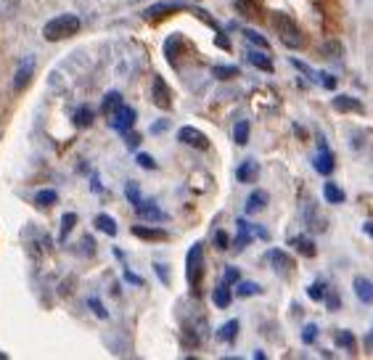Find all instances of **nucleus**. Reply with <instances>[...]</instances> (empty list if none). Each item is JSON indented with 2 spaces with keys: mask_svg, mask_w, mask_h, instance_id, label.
<instances>
[{
  "mask_svg": "<svg viewBox=\"0 0 373 360\" xmlns=\"http://www.w3.org/2000/svg\"><path fill=\"white\" fill-rule=\"evenodd\" d=\"M236 11L241 17L246 19H259L262 17V11H259V6H257L255 0H236Z\"/></svg>",
  "mask_w": 373,
  "mask_h": 360,
  "instance_id": "nucleus-18",
  "label": "nucleus"
},
{
  "mask_svg": "<svg viewBox=\"0 0 373 360\" xmlns=\"http://www.w3.org/2000/svg\"><path fill=\"white\" fill-rule=\"evenodd\" d=\"M291 244H294V246H297V249H299L305 257H315V252H318V249H315V244L307 239V236H294V239H291Z\"/></svg>",
  "mask_w": 373,
  "mask_h": 360,
  "instance_id": "nucleus-25",
  "label": "nucleus"
},
{
  "mask_svg": "<svg viewBox=\"0 0 373 360\" xmlns=\"http://www.w3.org/2000/svg\"><path fill=\"white\" fill-rule=\"evenodd\" d=\"M136 212L140 215V218H143V220H156V223L167 218V215H164L159 207H153L151 202H140V204L136 207Z\"/></svg>",
  "mask_w": 373,
  "mask_h": 360,
  "instance_id": "nucleus-14",
  "label": "nucleus"
},
{
  "mask_svg": "<svg viewBox=\"0 0 373 360\" xmlns=\"http://www.w3.org/2000/svg\"><path fill=\"white\" fill-rule=\"evenodd\" d=\"M334 165H337V162H334V154L326 149V143L321 140V151L312 159V167L321 172V175H331V172H334Z\"/></svg>",
  "mask_w": 373,
  "mask_h": 360,
  "instance_id": "nucleus-9",
  "label": "nucleus"
},
{
  "mask_svg": "<svg viewBox=\"0 0 373 360\" xmlns=\"http://www.w3.org/2000/svg\"><path fill=\"white\" fill-rule=\"evenodd\" d=\"M138 165L146 167V170H156V162H153L149 154H138Z\"/></svg>",
  "mask_w": 373,
  "mask_h": 360,
  "instance_id": "nucleus-40",
  "label": "nucleus"
},
{
  "mask_svg": "<svg viewBox=\"0 0 373 360\" xmlns=\"http://www.w3.org/2000/svg\"><path fill=\"white\" fill-rule=\"evenodd\" d=\"M212 74H215L217 80H233V77H238V67H215Z\"/></svg>",
  "mask_w": 373,
  "mask_h": 360,
  "instance_id": "nucleus-32",
  "label": "nucleus"
},
{
  "mask_svg": "<svg viewBox=\"0 0 373 360\" xmlns=\"http://www.w3.org/2000/svg\"><path fill=\"white\" fill-rule=\"evenodd\" d=\"M109 125L119 130V133H127L133 125H136V109H130V106H119L114 114H109Z\"/></svg>",
  "mask_w": 373,
  "mask_h": 360,
  "instance_id": "nucleus-5",
  "label": "nucleus"
},
{
  "mask_svg": "<svg viewBox=\"0 0 373 360\" xmlns=\"http://www.w3.org/2000/svg\"><path fill=\"white\" fill-rule=\"evenodd\" d=\"M178 140H180V143H186V146L199 149V151H206V149H209V138L204 136L202 130L191 127V125H186V127H180V130H178Z\"/></svg>",
  "mask_w": 373,
  "mask_h": 360,
  "instance_id": "nucleus-4",
  "label": "nucleus"
},
{
  "mask_svg": "<svg viewBox=\"0 0 373 360\" xmlns=\"http://www.w3.org/2000/svg\"><path fill=\"white\" fill-rule=\"evenodd\" d=\"M262 289L257 286V284H252V281H244V284H238L236 294L238 297H255V294H259Z\"/></svg>",
  "mask_w": 373,
  "mask_h": 360,
  "instance_id": "nucleus-33",
  "label": "nucleus"
},
{
  "mask_svg": "<svg viewBox=\"0 0 373 360\" xmlns=\"http://www.w3.org/2000/svg\"><path fill=\"white\" fill-rule=\"evenodd\" d=\"M153 268H156V273H159V278H162L164 284L170 281V275H167V268H164V265H153Z\"/></svg>",
  "mask_w": 373,
  "mask_h": 360,
  "instance_id": "nucleus-45",
  "label": "nucleus"
},
{
  "mask_svg": "<svg viewBox=\"0 0 373 360\" xmlns=\"http://www.w3.org/2000/svg\"><path fill=\"white\" fill-rule=\"evenodd\" d=\"M323 196H326L328 204H341V202L347 199V193H344L337 183H326V186H323Z\"/></svg>",
  "mask_w": 373,
  "mask_h": 360,
  "instance_id": "nucleus-19",
  "label": "nucleus"
},
{
  "mask_svg": "<svg viewBox=\"0 0 373 360\" xmlns=\"http://www.w3.org/2000/svg\"><path fill=\"white\" fill-rule=\"evenodd\" d=\"M246 59H249V64H255L257 69H262V72H273L270 56H265V53H259V51H249L246 53Z\"/></svg>",
  "mask_w": 373,
  "mask_h": 360,
  "instance_id": "nucleus-21",
  "label": "nucleus"
},
{
  "mask_svg": "<svg viewBox=\"0 0 373 360\" xmlns=\"http://www.w3.org/2000/svg\"><path fill=\"white\" fill-rule=\"evenodd\" d=\"M212 299H215V305H217V308H228V305L233 302V292H231V286L222 281L220 286L212 292Z\"/></svg>",
  "mask_w": 373,
  "mask_h": 360,
  "instance_id": "nucleus-16",
  "label": "nucleus"
},
{
  "mask_svg": "<svg viewBox=\"0 0 373 360\" xmlns=\"http://www.w3.org/2000/svg\"><path fill=\"white\" fill-rule=\"evenodd\" d=\"M334 342L339 344V347H344V350H350V352L355 355L357 339H355V334H352V331H344V328H341V331H337V334H334Z\"/></svg>",
  "mask_w": 373,
  "mask_h": 360,
  "instance_id": "nucleus-20",
  "label": "nucleus"
},
{
  "mask_svg": "<svg viewBox=\"0 0 373 360\" xmlns=\"http://www.w3.org/2000/svg\"><path fill=\"white\" fill-rule=\"evenodd\" d=\"M228 244H231V239H228V233H225V231H217V233H215V246L225 252V249H228Z\"/></svg>",
  "mask_w": 373,
  "mask_h": 360,
  "instance_id": "nucleus-38",
  "label": "nucleus"
},
{
  "mask_svg": "<svg viewBox=\"0 0 373 360\" xmlns=\"http://www.w3.org/2000/svg\"><path fill=\"white\" fill-rule=\"evenodd\" d=\"M133 236L143 241H167L170 233L162 231V228H149V225H133Z\"/></svg>",
  "mask_w": 373,
  "mask_h": 360,
  "instance_id": "nucleus-10",
  "label": "nucleus"
},
{
  "mask_svg": "<svg viewBox=\"0 0 373 360\" xmlns=\"http://www.w3.org/2000/svg\"><path fill=\"white\" fill-rule=\"evenodd\" d=\"M244 34H246V40H249V43H255V45H259V48H265V51L270 48V43H268L259 32H255V30H246Z\"/></svg>",
  "mask_w": 373,
  "mask_h": 360,
  "instance_id": "nucleus-36",
  "label": "nucleus"
},
{
  "mask_svg": "<svg viewBox=\"0 0 373 360\" xmlns=\"http://www.w3.org/2000/svg\"><path fill=\"white\" fill-rule=\"evenodd\" d=\"M125 278H127V281H133V284H138V286L143 284V278H138V275H133V273H125Z\"/></svg>",
  "mask_w": 373,
  "mask_h": 360,
  "instance_id": "nucleus-46",
  "label": "nucleus"
},
{
  "mask_svg": "<svg viewBox=\"0 0 373 360\" xmlns=\"http://www.w3.org/2000/svg\"><path fill=\"white\" fill-rule=\"evenodd\" d=\"M80 27H83L80 17H74V14H61V17L51 19V21L43 27V37H45L48 43H58V40H67L72 34H77Z\"/></svg>",
  "mask_w": 373,
  "mask_h": 360,
  "instance_id": "nucleus-2",
  "label": "nucleus"
},
{
  "mask_svg": "<svg viewBox=\"0 0 373 360\" xmlns=\"http://www.w3.org/2000/svg\"><path fill=\"white\" fill-rule=\"evenodd\" d=\"M119 106H122V96H119L117 90H111V93H106V98H103V106H101V112L109 117V114H114Z\"/></svg>",
  "mask_w": 373,
  "mask_h": 360,
  "instance_id": "nucleus-23",
  "label": "nucleus"
},
{
  "mask_svg": "<svg viewBox=\"0 0 373 360\" xmlns=\"http://www.w3.org/2000/svg\"><path fill=\"white\" fill-rule=\"evenodd\" d=\"M236 178L241 183H255L257 178H259V165L252 162V159H246V162L236 170Z\"/></svg>",
  "mask_w": 373,
  "mask_h": 360,
  "instance_id": "nucleus-12",
  "label": "nucleus"
},
{
  "mask_svg": "<svg viewBox=\"0 0 373 360\" xmlns=\"http://www.w3.org/2000/svg\"><path fill=\"white\" fill-rule=\"evenodd\" d=\"M151 101L156 103L159 109H170V106H172V93H170V85L164 83V77H153Z\"/></svg>",
  "mask_w": 373,
  "mask_h": 360,
  "instance_id": "nucleus-6",
  "label": "nucleus"
},
{
  "mask_svg": "<svg viewBox=\"0 0 373 360\" xmlns=\"http://www.w3.org/2000/svg\"><path fill=\"white\" fill-rule=\"evenodd\" d=\"M233 138H236L238 146H246L249 143V122H238L236 130H233Z\"/></svg>",
  "mask_w": 373,
  "mask_h": 360,
  "instance_id": "nucleus-30",
  "label": "nucleus"
},
{
  "mask_svg": "<svg viewBox=\"0 0 373 360\" xmlns=\"http://www.w3.org/2000/svg\"><path fill=\"white\" fill-rule=\"evenodd\" d=\"M352 289H355V294H357V299H360V302L373 305V281H368V278H360V275H357L355 284H352Z\"/></svg>",
  "mask_w": 373,
  "mask_h": 360,
  "instance_id": "nucleus-11",
  "label": "nucleus"
},
{
  "mask_svg": "<svg viewBox=\"0 0 373 360\" xmlns=\"http://www.w3.org/2000/svg\"><path fill=\"white\" fill-rule=\"evenodd\" d=\"M222 281H225L228 286H231V284H236V281H238V268H228V271H225V278H222Z\"/></svg>",
  "mask_w": 373,
  "mask_h": 360,
  "instance_id": "nucleus-41",
  "label": "nucleus"
},
{
  "mask_svg": "<svg viewBox=\"0 0 373 360\" xmlns=\"http://www.w3.org/2000/svg\"><path fill=\"white\" fill-rule=\"evenodd\" d=\"M178 8H183V6H172V3H159V6H151V8H146V11H143V17L149 19V21H156V19L167 17L170 11H178Z\"/></svg>",
  "mask_w": 373,
  "mask_h": 360,
  "instance_id": "nucleus-15",
  "label": "nucleus"
},
{
  "mask_svg": "<svg viewBox=\"0 0 373 360\" xmlns=\"http://www.w3.org/2000/svg\"><path fill=\"white\" fill-rule=\"evenodd\" d=\"M96 228L103 231V233H109V236H117V223H114V218H109V215H98V218H96Z\"/></svg>",
  "mask_w": 373,
  "mask_h": 360,
  "instance_id": "nucleus-29",
  "label": "nucleus"
},
{
  "mask_svg": "<svg viewBox=\"0 0 373 360\" xmlns=\"http://www.w3.org/2000/svg\"><path fill=\"white\" fill-rule=\"evenodd\" d=\"M318 339V326H305V331H302V342L310 344Z\"/></svg>",
  "mask_w": 373,
  "mask_h": 360,
  "instance_id": "nucleus-39",
  "label": "nucleus"
},
{
  "mask_svg": "<svg viewBox=\"0 0 373 360\" xmlns=\"http://www.w3.org/2000/svg\"><path fill=\"white\" fill-rule=\"evenodd\" d=\"M74 125H77V127H90V125H93V109H90V106H80V109L74 112Z\"/></svg>",
  "mask_w": 373,
  "mask_h": 360,
  "instance_id": "nucleus-27",
  "label": "nucleus"
},
{
  "mask_svg": "<svg viewBox=\"0 0 373 360\" xmlns=\"http://www.w3.org/2000/svg\"><path fill=\"white\" fill-rule=\"evenodd\" d=\"M323 299L328 302V308H331V310H339L341 308V297L337 292H331V289L326 292V297H323Z\"/></svg>",
  "mask_w": 373,
  "mask_h": 360,
  "instance_id": "nucleus-37",
  "label": "nucleus"
},
{
  "mask_svg": "<svg viewBox=\"0 0 373 360\" xmlns=\"http://www.w3.org/2000/svg\"><path fill=\"white\" fill-rule=\"evenodd\" d=\"M268 260H270V265L275 268V273H281V275L294 273V268H297V262L291 260V255L281 252V249H270V252H268Z\"/></svg>",
  "mask_w": 373,
  "mask_h": 360,
  "instance_id": "nucleus-7",
  "label": "nucleus"
},
{
  "mask_svg": "<svg viewBox=\"0 0 373 360\" xmlns=\"http://www.w3.org/2000/svg\"><path fill=\"white\" fill-rule=\"evenodd\" d=\"M217 45H220V48H225V51H231V43H228L225 37H217Z\"/></svg>",
  "mask_w": 373,
  "mask_h": 360,
  "instance_id": "nucleus-47",
  "label": "nucleus"
},
{
  "mask_svg": "<svg viewBox=\"0 0 373 360\" xmlns=\"http://www.w3.org/2000/svg\"><path fill=\"white\" fill-rule=\"evenodd\" d=\"M321 53L326 59H341V56H344V45H341L339 40H326Z\"/></svg>",
  "mask_w": 373,
  "mask_h": 360,
  "instance_id": "nucleus-24",
  "label": "nucleus"
},
{
  "mask_svg": "<svg viewBox=\"0 0 373 360\" xmlns=\"http://www.w3.org/2000/svg\"><path fill=\"white\" fill-rule=\"evenodd\" d=\"M17 14V0H0V19H11Z\"/></svg>",
  "mask_w": 373,
  "mask_h": 360,
  "instance_id": "nucleus-34",
  "label": "nucleus"
},
{
  "mask_svg": "<svg viewBox=\"0 0 373 360\" xmlns=\"http://www.w3.org/2000/svg\"><path fill=\"white\" fill-rule=\"evenodd\" d=\"M74 225H77V215H74V212H67V215L61 218V241L67 239L69 231H72Z\"/></svg>",
  "mask_w": 373,
  "mask_h": 360,
  "instance_id": "nucleus-31",
  "label": "nucleus"
},
{
  "mask_svg": "<svg viewBox=\"0 0 373 360\" xmlns=\"http://www.w3.org/2000/svg\"><path fill=\"white\" fill-rule=\"evenodd\" d=\"M363 231H365V233L373 239V223H365V225H363Z\"/></svg>",
  "mask_w": 373,
  "mask_h": 360,
  "instance_id": "nucleus-48",
  "label": "nucleus"
},
{
  "mask_svg": "<svg viewBox=\"0 0 373 360\" xmlns=\"http://www.w3.org/2000/svg\"><path fill=\"white\" fill-rule=\"evenodd\" d=\"M238 239H236V249H244L249 241H252V225L246 220H238Z\"/></svg>",
  "mask_w": 373,
  "mask_h": 360,
  "instance_id": "nucleus-26",
  "label": "nucleus"
},
{
  "mask_svg": "<svg viewBox=\"0 0 373 360\" xmlns=\"http://www.w3.org/2000/svg\"><path fill=\"white\" fill-rule=\"evenodd\" d=\"M270 21H273V30H275V34L281 37V43H284L286 48H291V51L305 48V34H302L299 24L288 17V14H284V11H273Z\"/></svg>",
  "mask_w": 373,
  "mask_h": 360,
  "instance_id": "nucleus-1",
  "label": "nucleus"
},
{
  "mask_svg": "<svg viewBox=\"0 0 373 360\" xmlns=\"http://www.w3.org/2000/svg\"><path fill=\"white\" fill-rule=\"evenodd\" d=\"M265 204H268V193H265V191H255V193L246 199V212H249V215L262 212V209H265Z\"/></svg>",
  "mask_w": 373,
  "mask_h": 360,
  "instance_id": "nucleus-17",
  "label": "nucleus"
},
{
  "mask_svg": "<svg viewBox=\"0 0 373 360\" xmlns=\"http://www.w3.org/2000/svg\"><path fill=\"white\" fill-rule=\"evenodd\" d=\"M307 297H310V299H315V302H321L323 297H326V286L318 284V281H315V284H310V286H307Z\"/></svg>",
  "mask_w": 373,
  "mask_h": 360,
  "instance_id": "nucleus-35",
  "label": "nucleus"
},
{
  "mask_svg": "<svg viewBox=\"0 0 373 360\" xmlns=\"http://www.w3.org/2000/svg\"><path fill=\"white\" fill-rule=\"evenodd\" d=\"M32 72H34V59L30 56V59H27V61L19 67L17 80H14V87H17V90H24V85L32 80Z\"/></svg>",
  "mask_w": 373,
  "mask_h": 360,
  "instance_id": "nucleus-13",
  "label": "nucleus"
},
{
  "mask_svg": "<svg viewBox=\"0 0 373 360\" xmlns=\"http://www.w3.org/2000/svg\"><path fill=\"white\" fill-rule=\"evenodd\" d=\"M125 138H127V146H130V149H136L138 143H140V136H138V133H130V130L125 133Z\"/></svg>",
  "mask_w": 373,
  "mask_h": 360,
  "instance_id": "nucleus-44",
  "label": "nucleus"
},
{
  "mask_svg": "<svg viewBox=\"0 0 373 360\" xmlns=\"http://www.w3.org/2000/svg\"><path fill=\"white\" fill-rule=\"evenodd\" d=\"M186 278L191 284V289H199L204 278V246L202 244H193L186 255Z\"/></svg>",
  "mask_w": 373,
  "mask_h": 360,
  "instance_id": "nucleus-3",
  "label": "nucleus"
},
{
  "mask_svg": "<svg viewBox=\"0 0 373 360\" xmlns=\"http://www.w3.org/2000/svg\"><path fill=\"white\" fill-rule=\"evenodd\" d=\"M334 109L339 112V114H363L365 112V106L360 98H352V96H337L334 98Z\"/></svg>",
  "mask_w": 373,
  "mask_h": 360,
  "instance_id": "nucleus-8",
  "label": "nucleus"
},
{
  "mask_svg": "<svg viewBox=\"0 0 373 360\" xmlns=\"http://www.w3.org/2000/svg\"><path fill=\"white\" fill-rule=\"evenodd\" d=\"M323 80V87H328V90H334V87H337V83H339V80H337V77H334V74H321Z\"/></svg>",
  "mask_w": 373,
  "mask_h": 360,
  "instance_id": "nucleus-42",
  "label": "nucleus"
},
{
  "mask_svg": "<svg viewBox=\"0 0 373 360\" xmlns=\"http://www.w3.org/2000/svg\"><path fill=\"white\" fill-rule=\"evenodd\" d=\"M238 334V321H228L225 326H220V331H217V339L220 342H233Z\"/></svg>",
  "mask_w": 373,
  "mask_h": 360,
  "instance_id": "nucleus-28",
  "label": "nucleus"
},
{
  "mask_svg": "<svg viewBox=\"0 0 373 360\" xmlns=\"http://www.w3.org/2000/svg\"><path fill=\"white\" fill-rule=\"evenodd\" d=\"M58 202V193L53 189H45V191H40L37 196H34V204L40 207V209H51L53 204Z\"/></svg>",
  "mask_w": 373,
  "mask_h": 360,
  "instance_id": "nucleus-22",
  "label": "nucleus"
},
{
  "mask_svg": "<svg viewBox=\"0 0 373 360\" xmlns=\"http://www.w3.org/2000/svg\"><path fill=\"white\" fill-rule=\"evenodd\" d=\"M90 308H93V313H96L98 318H106V310H103V305L98 299H90Z\"/></svg>",
  "mask_w": 373,
  "mask_h": 360,
  "instance_id": "nucleus-43",
  "label": "nucleus"
}]
</instances>
